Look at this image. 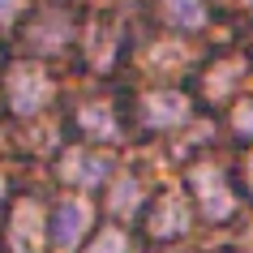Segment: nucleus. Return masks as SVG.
<instances>
[{"label":"nucleus","mask_w":253,"mask_h":253,"mask_svg":"<svg viewBox=\"0 0 253 253\" xmlns=\"http://www.w3.org/2000/svg\"><path fill=\"white\" fill-rule=\"evenodd\" d=\"M245 172H249V180H253V159H249V163H245Z\"/></svg>","instance_id":"dca6fc26"},{"label":"nucleus","mask_w":253,"mask_h":253,"mask_svg":"<svg viewBox=\"0 0 253 253\" xmlns=\"http://www.w3.org/2000/svg\"><path fill=\"white\" fill-rule=\"evenodd\" d=\"M185 116H189V103H185V94H176V90H155V94H146V103H142V120L155 125V129L180 125Z\"/></svg>","instance_id":"7ed1b4c3"},{"label":"nucleus","mask_w":253,"mask_h":253,"mask_svg":"<svg viewBox=\"0 0 253 253\" xmlns=\"http://www.w3.org/2000/svg\"><path fill=\"white\" fill-rule=\"evenodd\" d=\"M193 189H198L202 211L211 214V219H227V214H232V193H227L223 176L214 172V168H198V172H193Z\"/></svg>","instance_id":"f03ea898"},{"label":"nucleus","mask_w":253,"mask_h":253,"mask_svg":"<svg viewBox=\"0 0 253 253\" xmlns=\"http://www.w3.org/2000/svg\"><path fill=\"white\" fill-rule=\"evenodd\" d=\"M232 120H236V129H240V133H249V137H253V99H249V103H240Z\"/></svg>","instance_id":"f8f14e48"},{"label":"nucleus","mask_w":253,"mask_h":253,"mask_svg":"<svg viewBox=\"0 0 253 253\" xmlns=\"http://www.w3.org/2000/svg\"><path fill=\"white\" fill-rule=\"evenodd\" d=\"M43 240V214L30 206V202H22L13 214V223H9V245H13V253H35Z\"/></svg>","instance_id":"20e7f679"},{"label":"nucleus","mask_w":253,"mask_h":253,"mask_svg":"<svg viewBox=\"0 0 253 253\" xmlns=\"http://www.w3.org/2000/svg\"><path fill=\"white\" fill-rule=\"evenodd\" d=\"M107 172H112V159H103V155H86V150H73V155L60 163V176H65L69 185H99Z\"/></svg>","instance_id":"39448f33"},{"label":"nucleus","mask_w":253,"mask_h":253,"mask_svg":"<svg viewBox=\"0 0 253 253\" xmlns=\"http://www.w3.org/2000/svg\"><path fill=\"white\" fill-rule=\"evenodd\" d=\"M17 9H22V0H0V26H4V22H13Z\"/></svg>","instance_id":"4468645a"},{"label":"nucleus","mask_w":253,"mask_h":253,"mask_svg":"<svg viewBox=\"0 0 253 253\" xmlns=\"http://www.w3.org/2000/svg\"><path fill=\"white\" fill-rule=\"evenodd\" d=\"M86 253H125V236H120V232H103Z\"/></svg>","instance_id":"9b49d317"},{"label":"nucleus","mask_w":253,"mask_h":253,"mask_svg":"<svg viewBox=\"0 0 253 253\" xmlns=\"http://www.w3.org/2000/svg\"><path fill=\"white\" fill-rule=\"evenodd\" d=\"M189 227V206L176 193H168V198L159 202V211H155V219H150V232L155 236H176V232H185Z\"/></svg>","instance_id":"0eeeda50"},{"label":"nucleus","mask_w":253,"mask_h":253,"mask_svg":"<svg viewBox=\"0 0 253 253\" xmlns=\"http://www.w3.org/2000/svg\"><path fill=\"white\" fill-rule=\"evenodd\" d=\"M236 69H240V65H227V69H219V82H211V90H214V94H223L227 86H232V73H236Z\"/></svg>","instance_id":"ddd939ff"},{"label":"nucleus","mask_w":253,"mask_h":253,"mask_svg":"<svg viewBox=\"0 0 253 253\" xmlns=\"http://www.w3.org/2000/svg\"><path fill=\"white\" fill-rule=\"evenodd\" d=\"M4 90H9V103H13L17 116H35L47 99H52V82L47 73L35 65H13L9 78H4Z\"/></svg>","instance_id":"f257e3e1"},{"label":"nucleus","mask_w":253,"mask_h":253,"mask_svg":"<svg viewBox=\"0 0 253 253\" xmlns=\"http://www.w3.org/2000/svg\"><path fill=\"white\" fill-rule=\"evenodd\" d=\"M163 13H168V22H176V26H185V30L206 26V9H202V0H163Z\"/></svg>","instance_id":"6e6552de"},{"label":"nucleus","mask_w":253,"mask_h":253,"mask_svg":"<svg viewBox=\"0 0 253 253\" xmlns=\"http://www.w3.org/2000/svg\"><path fill=\"white\" fill-rule=\"evenodd\" d=\"M82 125H86L94 137H116V120H112V112H107L103 103L86 107V112H82Z\"/></svg>","instance_id":"1a4fd4ad"},{"label":"nucleus","mask_w":253,"mask_h":253,"mask_svg":"<svg viewBox=\"0 0 253 253\" xmlns=\"http://www.w3.org/2000/svg\"><path fill=\"white\" fill-rule=\"evenodd\" d=\"M107 206H112L116 214H129V211L137 206V180H133V176H120V180H116V189H112Z\"/></svg>","instance_id":"9d476101"},{"label":"nucleus","mask_w":253,"mask_h":253,"mask_svg":"<svg viewBox=\"0 0 253 253\" xmlns=\"http://www.w3.org/2000/svg\"><path fill=\"white\" fill-rule=\"evenodd\" d=\"M245 253H253V236H249V240H245Z\"/></svg>","instance_id":"2eb2a0df"},{"label":"nucleus","mask_w":253,"mask_h":253,"mask_svg":"<svg viewBox=\"0 0 253 253\" xmlns=\"http://www.w3.org/2000/svg\"><path fill=\"white\" fill-rule=\"evenodd\" d=\"M86 223H90V211L82 206V202H60L56 206V245H73V240L86 232Z\"/></svg>","instance_id":"423d86ee"},{"label":"nucleus","mask_w":253,"mask_h":253,"mask_svg":"<svg viewBox=\"0 0 253 253\" xmlns=\"http://www.w3.org/2000/svg\"><path fill=\"white\" fill-rule=\"evenodd\" d=\"M0 193H4V185H0Z\"/></svg>","instance_id":"f3484780"}]
</instances>
